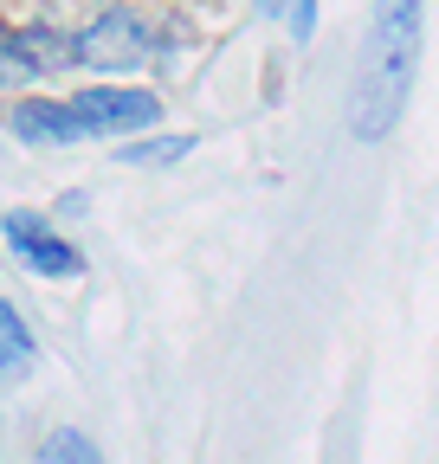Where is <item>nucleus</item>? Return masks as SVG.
Returning a JSON list of instances; mask_svg holds the SVG:
<instances>
[{
	"label": "nucleus",
	"mask_w": 439,
	"mask_h": 464,
	"mask_svg": "<svg viewBox=\"0 0 439 464\" xmlns=\"http://www.w3.org/2000/svg\"><path fill=\"white\" fill-rule=\"evenodd\" d=\"M420 45H426V0H375L356 78L343 97V123L356 142H381L407 116V97L420 78Z\"/></svg>",
	"instance_id": "nucleus-1"
},
{
	"label": "nucleus",
	"mask_w": 439,
	"mask_h": 464,
	"mask_svg": "<svg viewBox=\"0 0 439 464\" xmlns=\"http://www.w3.org/2000/svg\"><path fill=\"white\" fill-rule=\"evenodd\" d=\"M149 58V26L123 7V0H110L103 14H91L78 33H72V65L84 72H103V78H123Z\"/></svg>",
	"instance_id": "nucleus-2"
},
{
	"label": "nucleus",
	"mask_w": 439,
	"mask_h": 464,
	"mask_svg": "<svg viewBox=\"0 0 439 464\" xmlns=\"http://www.w3.org/2000/svg\"><path fill=\"white\" fill-rule=\"evenodd\" d=\"M0 239H7V252H14L33 277L65 284V277L84 271V252H78L45 213H33V207H7V213H0Z\"/></svg>",
	"instance_id": "nucleus-3"
},
{
	"label": "nucleus",
	"mask_w": 439,
	"mask_h": 464,
	"mask_svg": "<svg viewBox=\"0 0 439 464\" xmlns=\"http://www.w3.org/2000/svg\"><path fill=\"white\" fill-rule=\"evenodd\" d=\"M65 103L84 123V136H149V130H161V97L136 91V84H91Z\"/></svg>",
	"instance_id": "nucleus-4"
},
{
	"label": "nucleus",
	"mask_w": 439,
	"mask_h": 464,
	"mask_svg": "<svg viewBox=\"0 0 439 464\" xmlns=\"http://www.w3.org/2000/svg\"><path fill=\"white\" fill-rule=\"evenodd\" d=\"M7 130L26 149H72V142H84V123L72 116V103H59V97H20L14 116H7Z\"/></svg>",
	"instance_id": "nucleus-5"
},
{
	"label": "nucleus",
	"mask_w": 439,
	"mask_h": 464,
	"mask_svg": "<svg viewBox=\"0 0 439 464\" xmlns=\"http://www.w3.org/2000/svg\"><path fill=\"white\" fill-rule=\"evenodd\" d=\"M188 149H194V136L188 130H175V136H130V142H117V168H175V161H188Z\"/></svg>",
	"instance_id": "nucleus-6"
},
{
	"label": "nucleus",
	"mask_w": 439,
	"mask_h": 464,
	"mask_svg": "<svg viewBox=\"0 0 439 464\" xmlns=\"http://www.w3.org/2000/svg\"><path fill=\"white\" fill-rule=\"evenodd\" d=\"M33 355H39V342H33V329H26V316L0 297V381H14V374H26L33 368Z\"/></svg>",
	"instance_id": "nucleus-7"
},
{
	"label": "nucleus",
	"mask_w": 439,
	"mask_h": 464,
	"mask_svg": "<svg viewBox=\"0 0 439 464\" xmlns=\"http://www.w3.org/2000/svg\"><path fill=\"white\" fill-rule=\"evenodd\" d=\"M33 464H103V451L78 432V426H52L33 451Z\"/></svg>",
	"instance_id": "nucleus-8"
},
{
	"label": "nucleus",
	"mask_w": 439,
	"mask_h": 464,
	"mask_svg": "<svg viewBox=\"0 0 439 464\" xmlns=\"http://www.w3.org/2000/svg\"><path fill=\"white\" fill-rule=\"evenodd\" d=\"M45 72L26 58V45H20V33L14 26H0V91H26V84H39Z\"/></svg>",
	"instance_id": "nucleus-9"
},
{
	"label": "nucleus",
	"mask_w": 439,
	"mask_h": 464,
	"mask_svg": "<svg viewBox=\"0 0 439 464\" xmlns=\"http://www.w3.org/2000/svg\"><path fill=\"white\" fill-rule=\"evenodd\" d=\"M285 20H291V45L317 39V0H285Z\"/></svg>",
	"instance_id": "nucleus-10"
},
{
	"label": "nucleus",
	"mask_w": 439,
	"mask_h": 464,
	"mask_svg": "<svg viewBox=\"0 0 439 464\" xmlns=\"http://www.w3.org/2000/svg\"><path fill=\"white\" fill-rule=\"evenodd\" d=\"M259 7H265V14H271V7H278V0H259Z\"/></svg>",
	"instance_id": "nucleus-11"
}]
</instances>
